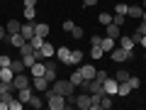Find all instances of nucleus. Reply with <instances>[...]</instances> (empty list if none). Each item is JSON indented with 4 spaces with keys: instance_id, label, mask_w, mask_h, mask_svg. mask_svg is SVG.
<instances>
[{
    "instance_id": "f257e3e1",
    "label": "nucleus",
    "mask_w": 146,
    "mask_h": 110,
    "mask_svg": "<svg viewBox=\"0 0 146 110\" xmlns=\"http://www.w3.org/2000/svg\"><path fill=\"white\" fill-rule=\"evenodd\" d=\"M110 56H112V61L124 64V61H131V59H134V52H129V49H124V47H119V44H117V47L110 52Z\"/></svg>"
},
{
    "instance_id": "f03ea898",
    "label": "nucleus",
    "mask_w": 146,
    "mask_h": 110,
    "mask_svg": "<svg viewBox=\"0 0 146 110\" xmlns=\"http://www.w3.org/2000/svg\"><path fill=\"white\" fill-rule=\"evenodd\" d=\"M73 88H76V86H73L71 81H54V86H51L54 93H61V95H71Z\"/></svg>"
},
{
    "instance_id": "7ed1b4c3",
    "label": "nucleus",
    "mask_w": 146,
    "mask_h": 110,
    "mask_svg": "<svg viewBox=\"0 0 146 110\" xmlns=\"http://www.w3.org/2000/svg\"><path fill=\"white\" fill-rule=\"evenodd\" d=\"M46 105L51 110H66V95H61V93H54L51 98L46 100Z\"/></svg>"
},
{
    "instance_id": "20e7f679",
    "label": "nucleus",
    "mask_w": 146,
    "mask_h": 110,
    "mask_svg": "<svg viewBox=\"0 0 146 110\" xmlns=\"http://www.w3.org/2000/svg\"><path fill=\"white\" fill-rule=\"evenodd\" d=\"M12 86H15V91L27 88V86H32V76H25V73H15V78H12Z\"/></svg>"
},
{
    "instance_id": "39448f33",
    "label": "nucleus",
    "mask_w": 146,
    "mask_h": 110,
    "mask_svg": "<svg viewBox=\"0 0 146 110\" xmlns=\"http://www.w3.org/2000/svg\"><path fill=\"white\" fill-rule=\"evenodd\" d=\"M102 88H105V93H107V95H112V98H115V95H117V88H119V81L107 76V78H105V83H102Z\"/></svg>"
},
{
    "instance_id": "423d86ee",
    "label": "nucleus",
    "mask_w": 146,
    "mask_h": 110,
    "mask_svg": "<svg viewBox=\"0 0 146 110\" xmlns=\"http://www.w3.org/2000/svg\"><path fill=\"white\" fill-rule=\"evenodd\" d=\"M78 71L83 73V78H85V81H93V78H95V73H98V68H95L93 64H80Z\"/></svg>"
},
{
    "instance_id": "0eeeda50",
    "label": "nucleus",
    "mask_w": 146,
    "mask_h": 110,
    "mask_svg": "<svg viewBox=\"0 0 146 110\" xmlns=\"http://www.w3.org/2000/svg\"><path fill=\"white\" fill-rule=\"evenodd\" d=\"M76 108L90 110V93H88V91H85V93H80V95H76Z\"/></svg>"
},
{
    "instance_id": "6e6552de",
    "label": "nucleus",
    "mask_w": 146,
    "mask_h": 110,
    "mask_svg": "<svg viewBox=\"0 0 146 110\" xmlns=\"http://www.w3.org/2000/svg\"><path fill=\"white\" fill-rule=\"evenodd\" d=\"M32 88H34V91H46L49 88L46 76H32Z\"/></svg>"
},
{
    "instance_id": "1a4fd4ad",
    "label": "nucleus",
    "mask_w": 146,
    "mask_h": 110,
    "mask_svg": "<svg viewBox=\"0 0 146 110\" xmlns=\"http://www.w3.org/2000/svg\"><path fill=\"white\" fill-rule=\"evenodd\" d=\"M56 56H58L61 64H71V49H68V47H58L56 49Z\"/></svg>"
},
{
    "instance_id": "9d476101",
    "label": "nucleus",
    "mask_w": 146,
    "mask_h": 110,
    "mask_svg": "<svg viewBox=\"0 0 146 110\" xmlns=\"http://www.w3.org/2000/svg\"><path fill=\"white\" fill-rule=\"evenodd\" d=\"M88 93H93V95H102L105 93V88H102V83L100 81H88Z\"/></svg>"
},
{
    "instance_id": "9b49d317",
    "label": "nucleus",
    "mask_w": 146,
    "mask_h": 110,
    "mask_svg": "<svg viewBox=\"0 0 146 110\" xmlns=\"http://www.w3.org/2000/svg\"><path fill=\"white\" fill-rule=\"evenodd\" d=\"M100 47H102L105 54H110L112 49L117 47V39H112V37H102V42H100Z\"/></svg>"
},
{
    "instance_id": "f8f14e48",
    "label": "nucleus",
    "mask_w": 146,
    "mask_h": 110,
    "mask_svg": "<svg viewBox=\"0 0 146 110\" xmlns=\"http://www.w3.org/2000/svg\"><path fill=\"white\" fill-rule=\"evenodd\" d=\"M105 32H107V37H112V39H119V37H122V32H119V25H115V22L105 25Z\"/></svg>"
},
{
    "instance_id": "ddd939ff",
    "label": "nucleus",
    "mask_w": 146,
    "mask_h": 110,
    "mask_svg": "<svg viewBox=\"0 0 146 110\" xmlns=\"http://www.w3.org/2000/svg\"><path fill=\"white\" fill-rule=\"evenodd\" d=\"M20 34L25 37L27 42H29L32 37H34V22H29V20H27V25H22V30H20Z\"/></svg>"
},
{
    "instance_id": "4468645a",
    "label": "nucleus",
    "mask_w": 146,
    "mask_h": 110,
    "mask_svg": "<svg viewBox=\"0 0 146 110\" xmlns=\"http://www.w3.org/2000/svg\"><path fill=\"white\" fill-rule=\"evenodd\" d=\"M32 95H34V91H32V86H27V88H20L17 91V98L22 100V103H29Z\"/></svg>"
},
{
    "instance_id": "2eb2a0df",
    "label": "nucleus",
    "mask_w": 146,
    "mask_h": 110,
    "mask_svg": "<svg viewBox=\"0 0 146 110\" xmlns=\"http://www.w3.org/2000/svg\"><path fill=\"white\" fill-rule=\"evenodd\" d=\"M12 78H15V71H12L10 66H3V68H0V81H7V83H12Z\"/></svg>"
},
{
    "instance_id": "dca6fc26",
    "label": "nucleus",
    "mask_w": 146,
    "mask_h": 110,
    "mask_svg": "<svg viewBox=\"0 0 146 110\" xmlns=\"http://www.w3.org/2000/svg\"><path fill=\"white\" fill-rule=\"evenodd\" d=\"M5 30H7V34H20L22 25H20L17 20H10V22H5Z\"/></svg>"
},
{
    "instance_id": "f3484780",
    "label": "nucleus",
    "mask_w": 146,
    "mask_h": 110,
    "mask_svg": "<svg viewBox=\"0 0 146 110\" xmlns=\"http://www.w3.org/2000/svg\"><path fill=\"white\" fill-rule=\"evenodd\" d=\"M117 44L124 47V49H129V52H134V42H131V37H127V34H122L119 39H117Z\"/></svg>"
},
{
    "instance_id": "a211bd4d",
    "label": "nucleus",
    "mask_w": 146,
    "mask_h": 110,
    "mask_svg": "<svg viewBox=\"0 0 146 110\" xmlns=\"http://www.w3.org/2000/svg\"><path fill=\"white\" fill-rule=\"evenodd\" d=\"M44 71H46L44 61H36L34 66H29V73H32V76H44Z\"/></svg>"
},
{
    "instance_id": "6ab92c4d",
    "label": "nucleus",
    "mask_w": 146,
    "mask_h": 110,
    "mask_svg": "<svg viewBox=\"0 0 146 110\" xmlns=\"http://www.w3.org/2000/svg\"><path fill=\"white\" fill-rule=\"evenodd\" d=\"M141 15H144V7L141 5H129V10H127V17L129 20L131 17H141Z\"/></svg>"
},
{
    "instance_id": "aec40b11",
    "label": "nucleus",
    "mask_w": 146,
    "mask_h": 110,
    "mask_svg": "<svg viewBox=\"0 0 146 110\" xmlns=\"http://www.w3.org/2000/svg\"><path fill=\"white\" fill-rule=\"evenodd\" d=\"M80 61H83V52H80V49H73L71 52V64H68V66H78Z\"/></svg>"
},
{
    "instance_id": "412c9836",
    "label": "nucleus",
    "mask_w": 146,
    "mask_h": 110,
    "mask_svg": "<svg viewBox=\"0 0 146 110\" xmlns=\"http://www.w3.org/2000/svg\"><path fill=\"white\" fill-rule=\"evenodd\" d=\"M129 93H131V86H129V81H122V83H119V88H117V95L127 98Z\"/></svg>"
},
{
    "instance_id": "4be33fe9",
    "label": "nucleus",
    "mask_w": 146,
    "mask_h": 110,
    "mask_svg": "<svg viewBox=\"0 0 146 110\" xmlns=\"http://www.w3.org/2000/svg\"><path fill=\"white\" fill-rule=\"evenodd\" d=\"M100 108H102V110H110V108H112V95H107V93L100 95Z\"/></svg>"
},
{
    "instance_id": "5701e85b",
    "label": "nucleus",
    "mask_w": 146,
    "mask_h": 110,
    "mask_svg": "<svg viewBox=\"0 0 146 110\" xmlns=\"http://www.w3.org/2000/svg\"><path fill=\"white\" fill-rule=\"evenodd\" d=\"M34 34H39V37H44V39H46V34H49V25H44V22L34 25Z\"/></svg>"
},
{
    "instance_id": "b1692460",
    "label": "nucleus",
    "mask_w": 146,
    "mask_h": 110,
    "mask_svg": "<svg viewBox=\"0 0 146 110\" xmlns=\"http://www.w3.org/2000/svg\"><path fill=\"white\" fill-rule=\"evenodd\" d=\"M10 68H12V71H15V73H25V61H22V59H15V61H12L10 64Z\"/></svg>"
},
{
    "instance_id": "393cba45",
    "label": "nucleus",
    "mask_w": 146,
    "mask_h": 110,
    "mask_svg": "<svg viewBox=\"0 0 146 110\" xmlns=\"http://www.w3.org/2000/svg\"><path fill=\"white\" fill-rule=\"evenodd\" d=\"M68 81H71V83H73V86H80V83H83V81H85V78H83V73H80V71H78V68H76V71H73V73H71V78H68Z\"/></svg>"
},
{
    "instance_id": "a878e982",
    "label": "nucleus",
    "mask_w": 146,
    "mask_h": 110,
    "mask_svg": "<svg viewBox=\"0 0 146 110\" xmlns=\"http://www.w3.org/2000/svg\"><path fill=\"white\" fill-rule=\"evenodd\" d=\"M102 47H100V44H93V47H90V56L95 59V61H98V59H102Z\"/></svg>"
},
{
    "instance_id": "bb28decb",
    "label": "nucleus",
    "mask_w": 146,
    "mask_h": 110,
    "mask_svg": "<svg viewBox=\"0 0 146 110\" xmlns=\"http://www.w3.org/2000/svg\"><path fill=\"white\" fill-rule=\"evenodd\" d=\"M44 42H46V39H44V37H39V34H34V37L29 39V44H32L34 49H42V47H44Z\"/></svg>"
},
{
    "instance_id": "cd10ccee",
    "label": "nucleus",
    "mask_w": 146,
    "mask_h": 110,
    "mask_svg": "<svg viewBox=\"0 0 146 110\" xmlns=\"http://www.w3.org/2000/svg\"><path fill=\"white\" fill-rule=\"evenodd\" d=\"M42 54H44V59H51V56H54V44L44 42V47H42Z\"/></svg>"
},
{
    "instance_id": "c85d7f7f",
    "label": "nucleus",
    "mask_w": 146,
    "mask_h": 110,
    "mask_svg": "<svg viewBox=\"0 0 146 110\" xmlns=\"http://www.w3.org/2000/svg\"><path fill=\"white\" fill-rule=\"evenodd\" d=\"M129 76H131V73H129V71H127V68H119V71H117V73H115V78H117V81H119V83H122V81H129Z\"/></svg>"
},
{
    "instance_id": "c756f323",
    "label": "nucleus",
    "mask_w": 146,
    "mask_h": 110,
    "mask_svg": "<svg viewBox=\"0 0 146 110\" xmlns=\"http://www.w3.org/2000/svg\"><path fill=\"white\" fill-rule=\"evenodd\" d=\"M98 22H100V25H110V22H112V15H110V12H100V15H98Z\"/></svg>"
},
{
    "instance_id": "7c9ffc66",
    "label": "nucleus",
    "mask_w": 146,
    "mask_h": 110,
    "mask_svg": "<svg viewBox=\"0 0 146 110\" xmlns=\"http://www.w3.org/2000/svg\"><path fill=\"white\" fill-rule=\"evenodd\" d=\"M29 105H32V108H34V110H39V108H44V100L39 98V95H32V100H29Z\"/></svg>"
},
{
    "instance_id": "2f4dec72",
    "label": "nucleus",
    "mask_w": 146,
    "mask_h": 110,
    "mask_svg": "<svg viewBox=\"0 0 146 110\" xmlns=\"http://www.w3.org/2000/svg\"><path fill=\"white\" fill-rule=\"evenodd\" d=\"M32 52H34V47H32L29 42H25V44L20 47V56H27V54H32Z\"/></svg>"
},
{
    "instance_id": "473e14b6",
    "label": "nucleus",
    "mask_w": 146,
    "mask_h": 110,
    "mask_svg": "<svg viewBox=\"0 0 146 110\" xmlns=\"http://www.w3.org/2000/svg\"><path fill=\"white\" fill-rule=\"evenodd\" d=\"M71 34H73V39H83V27H80V25H73Z\"/></svg>"
},
{
    "instance_id": "72a5a7b5",
    "label": "nucleus",
    "mask_w": 146,
    "mask_h": 110,
    "mask_svg": "<svg viewBox=\"0 0 146 110\" xmlns=\"http://www.w3.org/2000/svg\"><path fill=\"white\" fill-rule=\"evenodd\" d=\"M22 61H25V66H27V68H29V66H34V64H36L34 52H32V54H27V56H22Z\"/></svg>"
},
{
    "instance_id": "f704fd0d",
    "label": "nucleus",
    "mask_w": 146,
    "mask_h": 110,
    "mask_svg": "<svg viewBox=\"0 0 146 110\" xmlns=\"http://www.w3.org/2000/svg\"><path fill=\"white\" fill-rule=\"evenodd\" d=\"M127 10H129V5H124V3H117L115 5V15H127Z\"/></svg>"
},
{
    "instance_id": "c9c22d12",
    "label": "nucleus",
    "mask_w": 146,
    "mask_h": 110,
    "mask_svg": "<svg viewBox=\"0 0 146 110\" xmlns=\"http://www.w3.org/2000/svg\"><path fill=\"white\" fill-rule=\"evenodd\" d=\"M34 15H36V7H25V20L34 22Z\"/></svg>"
},
{
    "instance_id": "e433bc0d",
    "label": "nucleus",
    "mask_w": 146,
    "mask_h": 110,
    "mask_svg": "<svg viewBox=\"0 0 146 110\" xmlns=\"http://www.w3.org/2000/svg\"><path fill=\"white\" fill-rule=\"evenodd\" d=\"M90 110H100V95L90 93Z\"/></svg>"
},
{
    "instance_id": "4c0bfd02",
    "label": "nucleus",
    "mask_w": 146,
    "mask_h": 110,
    "mask_svg": "<svg viewBox=\"0 0 146 110\" xmlns=\"http://www.w3.org/2000/svg\"><path fill=\"white\" fill-rule=\"evenodd\" d=\"M129 86H131V91H136L141 86V78H139V76H129Z\"/></svg>"
},
{
    "instance_id": "58836bf2",
    "label": "nucleus",
    "mask_w": 146,
    "mask_h": 110,
    "mask_svg": "<svg viewBox=\"0 0 146 110\" xmlns=\"http://www.w3.org/2000/svg\"><path fill=\"white\" fill-rule=\"evenodd\" d=\"M112 22H115V25H127V15H112Z\"/></svg>"
},
{
    "instance_id": "ea45409f",
    "label": "nucleus",
    "mask_w": 146,
    "mask_h": 110,
    "mask_svg": "<svg viewBox=\"0 0 146 110\" xmlns=\"http://www.w3.org/2000/svg\"><path fill=\"white\" fill-rule=\"evenodd\" d=\"M10 64H12V59L7 56V54H0V68H3V66H10Z\"/></svg>"
},
{
    "instance_id": "a19ab883",
    "label": "nucleus",
    "mask_w": 146,
    "mask_h": 110,
    "mask_svg": "<svg viewBox=\"0 0 146 110\" xmlns=\"http://www.w3.org/2000/svg\"><path fill=\"white\" fill-rule=\"evenodd\" d=\"M107 76H110L107 71H98V73H95V81H100V83H105V78H107Z\"/></svg>"
},
{
    "instance_id": "79ce46f5",
    "label": "nucleus",
    "mask_w": 146,
    "mask_h": 110,
    "mask_svg": "<svg viewBox=\"0 0 146 110\" xmlns=\"http://www.w3.org/2000/svg\"><path fill=\"white\" fill-rule=\"evenodd\" d=\"M73 25H76V22H73V20H66V22H63V32H68V34H71Z\"/></svg>"
},
{
    "instance_id": "37998d69",
    "label": "nucleus",
    "mask_w": 146,
    "mask_h": 110,
    "mask_svg": "<svg viewBox=\"0 0 146 110\" xmlns=\"http://www.w3.org/2000/svg\"><path fill=\"white\" fill-rule=\"evenodd\" d=\"M134 32H139V34H146V22H144V20H141V25H139V27H136V30H134Z\"/></svg>"
},
{
    "instance_id": "c03bdc74",
    "label": "nucleus",
    "mask_w": 146,
    "mask_h": 110,
    "mask_svg": "<svg viewBox=\"0 0 146 110\" xmlns=\"http://www.w3.org/2000/svg\"><path fill=\"white\" fill-rule=\"evenodd\" d=\"M5 37H7V30H5V25H0V42H3Z\"/></svg>"
},
{
    "instance_id": "a18cd8bd",
    "label": "nucleus",
    "mask_w": 146,
    "mask_h": 110,
    "mask_svg": "<svg viewBox=\"0 0 146 110\" xmlns=\"http://www.w3.org/2000/svg\"><path fill=\"white\" fill-rule=\"evenodd\" d=\"M83 5L85 7H95V5H98V0H83Z\"/></svg>"
},
{
    "instance_id": "49530a36",
    "label": "nucleus",
    "mask_w": 146,
    "mask_h": 110,
    "mask_svg": "<svg viewBox=\"0 0 146 110\" xmlns=\"http://www.w3.org/2000/svg\"><path fill=\"white\" fill-rule=\"evenodd\" d=\"M100 42H102V37H98V34L90 37V44H100Z\"/></svg>"
},
{
    "instance_id": "de8ad7c7",
    "label": "nucleus",
    "mask_w": 146,
    "mask_h": 110,
    "mask_svg": "<svg viewBox=\"0 0 146 110\" xmlns=\"http://www.w3.org/2000/svg\"><path fill=\"white\" fill-rule=\"evenodd\" d=\"M36 5V0H25V7H34Z\"/></svg>"
},
{
    "instance_id": "09e8293b",
    "label": "nucleus",
    "mask_w": 146,
    "mask_h": 110,
    "mask_svg": "<svg viewBox=\"0 0 146 110\" xmlns=\"http://www.w3.org/2000/svg\"><path fill=\"white\" fill-rule=\"evenodd\" d=\"M139 44H141V47L146 49V34H141V39H139Z\"/></svg>"
},
{
    "instance_id": "8fccbe9b",
    "label": "nucleus",
    "mask_w": 146,
    "mask_h": 110,
    "mask_svg": "<svg viewBox=\"0 0 146 110\" xmlns=\"http://www.w3.org/2000/svg\"><path fill=\"white\" fill-rule=\"evenodd\" d=\"M141 7H144V10H146V0H144V5H141Z\"/></svg>"
},
{
    "instance_id": "3c124183",
    "label": "nucleus",
    "mask_w": 146,
    "mask_h": 110,
    "mask_svg": "<svg viewBox=\"0 0 146 110\" xmlns=\"http://www.w3.org/2000/svg\"><path fill=\"white\" fill-rule=\"evenodd\" d=\"M144 61H146V54H144Z\"/></svg>"
}]
</instances>
